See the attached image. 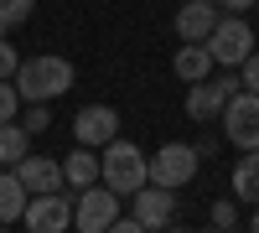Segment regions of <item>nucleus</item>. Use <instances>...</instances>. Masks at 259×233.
<instances>
[{
    "instance_id": "1",
    "label": "nucleus",
    "mask_w": 259,
    "mask_h": 233,
    "mask_svg": "<svg viewBox=\"0 0 259 233\" xmlns=\"http://www.w3.org/2000/svg\"><path fill=\"white\" fill-rule=\"evenodd\" d=\"M11 83H16L21 104H52L57 94H68V88H73V62H68V57H57V52L31 57V62H21V68H16Z\"/></svg>"
},
{
    "instance_id": "2",
    "label": "nucleus",
    "mask_w": 259,
    "mask_h": 233,
    "mask_svg": "<svg viewBox=\"0 0 259 233\" xmlns=\"http://www.w3.org/2000/svg\"><path fill=\"white\" fill-rule=\"evenodd\" d=\"M99 181L109 187L114 197H135L140 187L150 181L145 151H140V145H130V140H109V145H104V156H99Z\"/></svg>"
},
{
    "instance_id": "3",
    "label": "nucleus",
    "mask_w": 259,
    "mask_h": 233,
    "mask_svg": "<svg viewBox=\"0 0 259 233\" xmlns=\"http://www.w3.org/2000/svg\"><path fill=\"white\" fill-rule=\"evenodd\" d=\"M254 41H259V36H254V26H249L244 16H218V26H212V36L202 41V47L212 52V68H228V73H233V68L254 52Z\"/></svg>"
},
{
    "instance_id": "4",
    "label": "nucleus",
    "mask_w": 259,
    "mask_h": 233,
    "mask_svg": "<svg viewBox=\"0 0 259 233\" xmlns=\"http://www.w3.org/2000/svg\"><path fill=\"white\" fill-rule=\"evenodd\" d=\"M223 135H228V145H233V151H259V94H233L228 104H223Z\"/></svg>"
},
{
    "instance_id": "5",
    "label": "nucleus",
    "mask_w": 259,
    "mask_h": 233,
    "mask_svg": "<svg viewBox=\"0 0 259 233\" xmlns=\"http://www.w3.org/2000/svg\"><path fill=\"white\" fill-rule=\"evenodd\" d=\"M197 151H192V145H182V140H166L156 156H145V171H150V181L156 187H171V192H177V187H187L192 176H197Z\"/></svg>"
},
{
    "instance_id": "6",
    "label": "nucleus",
    "mask_w": 259,
    "mask_h": 233,
    "mask_svg": "<svg viewBox=\"0 0 259 233\" xmlns=\"http://www.w3.org/2000/svg\"><path fill=\"white\" fill-rule=\"evenodd\" d=\"M187 88H192V94H187L182 109H187V119H192V124H202V119H218V114H223V104L239 94V73H218V78L187 83Z\"/></svg>"
},
{
    "instance_id": "7",
    "label": "nucleus",
    "mask_w": 259,
    "mask_h": 233,
    "mask_svg": "<svg viewBox=\"0 0 259 233\" xmlns=\"http://www.w3.org/2000/svg\"><path fill=\"white\" fill-rule=\"evenodd\" d=\"M114 218H119V197H114L104 181H94V187H83V192H78V202H73L78 233H104Z\"/></svg>"
},
{
    "instance_id": "8",
    "label": "nucleus",
    "mask_w": 259,
    "mask_h": 233,
    "mask_svg": "<svg viewBox=\"0 0 259 233\" xmlns=\"http://www.w3.org/2000/svg\"><path fill=\"white\" fill-rule=\"evenodd\" d=\"M130 218H135L145 233H150V228H171V218H177V192H171V187L145 181L140 192L130 197Z\"/></svg>"
},
{
    "instance_id": "9",
    "label": "nucleus",
    "mask_w": 259,
    "mask_h": 233,
    "mask_svg": "<svg viewBox=\"0 0 259 233\" xmlns=\"http://www.w3.org/2000/svg\"><path fill=\"white\" fill-rule=\"evenodd\" d=\"M31 233H68L73 228V197L47 192V197H26V213H21Z\"/></svg>"
},
{
    "instance_id": "10",
    "label": "nucleus",
    "mask_w": 259,
    "mask_h": 233,
    "mask_svg": "<svg viewBox=\"0 0 259 233\" xmlns=\"http://www.w3.org/2000/svg\"><path fill=\"white\" fill-rule=\"evenodd\" d=\"M11 171L21 176V187H26V197H47V192H62V161H52V156H21Z\"/></svg>"
},
{
    "instance_id": "11",
    "label": "nucleus",
    "mask_w": 259,
    "mask_h": 233,
    "mask_svg": "<svg viewBox=\"0 0 259 233\" xmlns=\"http://www.w3.org/2000/svg\"><path fill=\"white\" fill-rule=\"evenodd\" d=\"M73 135H78V145L99 151V145H109V140L119 135V114L109 109V104H89V109H78V119H73Z\"/></svg>"
},
{
    "instance_id": "12",
    "label": "nucleus",
    "mask_w": 259,
    "mask_h": 233,
    "mask_svg": "<svg viewBox=\"0 0 259 233\" xmlns=\"http://www.w3.org/2000/svg\"><path fill=\"white\" fill-rule=\"evenodd\" d=\"M218 6H212V0H187V6L177 11V36L182 41H207L212 36V26H218Z\"/></svg>"
},
{
    "instance_id": "13",
    "label": "nucleus",
    "mask_w": 259,
    "mask_h": 233,
    "mask_svg": "<svg viewBox=\"0 0 259 233\" xmlns=\"http://www.w3.org/2000/svg\"><path fill=\"white\" fill-rule=\"evenodd\" d=\"M171 73L182 83H202V78H212V52L202 41H182V52L171 57Z\"/></svg>"
},
{
    "instance_id": "14",
    "label": "nucleus",
    "mask_w": 259,
    "mask_h": 233,
    "mask_svg": "<svg viewBox=\"0 0 259 233\" xmlns=\"http://www.w3.org/2000/svg\"><path fill=\"white\" fill-rule=\"evenodd\" d=\"M99 181V156L89 151V145H78V151L62 161V187H73V192H83V187Z\"/></svg>"
},
{
    "instance_id": "15",
    "label": "nucleus",
    "mask_w": 259,
    "mask_h": 233,
    "mask_svg": "<svg viewBox=\"0 0 259 233\" xmlns=\"http://www.w3.org/2000/svg\"><path fill=\"white\" fill-rule=\"evenodd\" d=\"M21 213H26V187H21V176L11 171V166H6V171H0V223H21Z\"/></svg>"
},
{
    "instance_id": "16",
    "label": "nucleus",
    "mask_w": 259,
    "mask_h": 233,
    "mask_svg": "<svg viewBox=\"0 0 259 233\" xmlns=\"http://www.w3.org/2000/svg\"><path fill=\"white\" fill-rule=\"evenodd\" d=\"M228 181H233V197L254 207V202H259V151H244V156H239V166H233V176H228Z\"/></svg>"
},
{
    "instance_id": "17",
    "label": "nucleus",
    "mask_w": 259,
    "mask_h": 233,
    "mask_svg": "<svg viewBox=\"0 0 259 233\" xmlns=\"http://www.w3.org/2000/svg\"><path fill=\"white\" fill-rule=\"evenodd\" d=\"M26 151H31V135L21 130L16 119H11V124H0V166H16Z\"/></svg>"
},
{
    "instance_id": "18",
    "label": "nucleus",
    "mask_w": 259,
    "mask_h": 233,
    "mask_svg": "<svg viewBox=\"0 0 259 233\" xmlns=\"http://www.w3.org/2000/svg\"><path fill=\"white\" fill-rule=\"evenodd\" d=\"M31 11H36V0H0V36L16 31L21 21H31Z\"/></svg>"
},
{
    "instance_id": "19",
    "label": "nucleus",
    "mask_w": 259,
    "mask_h": 233,
    "mask_svg": "<svg viewBox=\"0 0 259 233\" xmlns=\"http://www.w3.org/2000/svg\"><path fill=\"white\" fill-rule=\"evenodd\" d=\"M233 73H239V88H244V94H259V47H254Z\"/></svg>"
},
{
    "instance_id": "20",
    "label": "nucleus",
    "mask_w": 259,
    "mask_h": 233,
    "mask_svg": "<svg viewBox=\"0 0 259 233\" xmlns=\"http://www.w3.org/2000/svg\"><path fill=\"white\" fill-rule=\"evenodd\" d=\"M21 130H26V135L52 130V109H47V104H26V119H21Z\"/></svg>"
},
{
    "instance_id": "21",
    "label": "nucleus",
    "mask_w": 259,
    "mask_h": 233,
    "mask_svg": "<svg viewBox=\"0 0 259 233\" xmlns=\"http://www.w3.org/2000/svg\"><path fill=\"white\" fill-rule=\"evenodd\" d=\"M16 114H21V94H16L11 78H0V124H11Z\"/></svg>"
},
{
    "instance_id": "22",
    "label": "nucleus",
    "mask_w": 259,
    "mask_h": 233,
    "mask_svg": "<svg viewBox=\"0 0 259 233\" xmlns=\"http://www.w3.org/2000/svg\"><path fill=\"white\" fill-rule=\"evenodd\" d=\"M212 228H239V202H233V197L212 202Z\"/></svg>"
},
{
    "instance_id": "23",
    "label": "nucleus",
    "mask_w": 259,
    "mask_h": 233,
    "mask_svg": "<svg viewBox=\"0 0 259 233\" xmlns=\"http://www.w3.org/2000/svg\"><path fill=\"white\" fill-rule=\"evenodd\" d=\"M16 68H21V52L0 36V78H16Z\"/></svg>"
},
{
    "instance_id": "24",
    "label": "nucleus",
    "mask_w": 259,
    "mask_h": 233,
    "mask_svg": "<svg viewBox=\"0 0 259 233\" xmlns=\"http://www.w3.org/2000/svg\"><path fill=\"white\" fill-rule=\"evenodd\" d=\"M104 233H145V228H140L135 218H114V223H109V228H104Z\"/></svg>"
},
{
    "instance_id": "25",
    "label": "nucleus",
    "mask_w": 259,
    "mask_h": 233,
    "mask_svg": "<svg viewBox=\"0 0 259 233\" xmlns=\"http://www.w3.org/2000/svg\"><path fill=\"white\" fill-rule=\"evenodd\" d=\"M249 6H254V0H218V11H228V16H244Z\"/></svg>"
},
{
    "instance_id": "26",
    "label": "nucleus",
    "mask_w": 259,
    "mask_h": 233,
    "mask_svg": "<svg viewBox=\"0 0 259 233\" xmlns=\"http://www.w3.org/2000/svg\"><path fill=\"white\" fill-rule=\"evenodd\" d=\"M249 233H259V202H254V218H249Z\"/></svg>"
},
{
    "instance_id": "27",
    "label": "nucleus",
    "mask_w": 259,
    "mask_h": 233,
    "mask_svg": "<svg viewBox=\"0 0 259 233\" xmlns=\"http://www.w3.org/2000/svg\"><path fill=\"white\" fill-rule=\"evenodd\" d=\"M166 233H197V228H166Z\"/></svg>"
},
{
    "instance_id": "28",
    "label": "nucleus",
    "mask_w": 259,
    "mask_h": 233,
    "mask_svg": "<svg viewBox=\"0 0 259 233\" xmlns=\"http://www.w3.org/2000/svg\"><path fill=\"white\" fill-rule=\"evenodd\" d=\"M218 233H239V228H218Z\"/></svg>"
},
{
    "instance_id": "29",
    "label": "nucleus",
    "mask_w": 259,
    "mask_h": 233,
    "mask_svg": "<svg viewBox=\"0 0 259 233\" xmlns=\"http://www.w3.org/2000/svg\"><path fill=\"white\" fill-rule=\"evenodd\" d=\"M0 233H11V228H6V223H0Z\"/></svg>"
},
{
    "instance_id": "30",
    "label": "nucleus",
    "mask_w": 259,
    "mask_h": 233,
    "mask_svg": "<svg viewBox=\"0 0 259 233\" xmlns=\"http://www.w3.org/2000/svg\"><path fill=\"white\" fill-rule=\"evenodd\" d=\"M212 6H218V0H212Z\"/></svg>"
}]
</instances>
